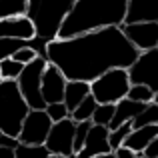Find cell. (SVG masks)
I'll return each instance as SVG.
<instances>
[{
	"mask_svg": "<svg viewBox=\"0 0 158 158\" xmlns=\"http://www.w3.org/2000/svg\"><path fill=\"white\" fill-rule=\"evenodd\" d=\"M128 98L144 102V104H150V102L154 100V90H152L150 86H146V84H130Z\"/></svg>",
	"mask_w": 158,
	"mask_h": 158,
	"instance_id": "22",
	"label": "cell"
},
{
	"mask_svg": "<svg viewBox=\"0 0 158 158\" xmlns=\"http://www.w3.org/2000/svg\"><path fill=\"white\" fill-rule=\"evenodd\" d=\"M158 134V124H144V126L138 128H132L130 134L126 136L124 144L130 146L132 150L136 152V158H142L144 156V148L150 144V140Z\"/></svg>",
	"mask_w": 158,
	"mask_h": 158,
	"instance_id": "15",
	"label": "cell"
},
{
	"mask_svg": "<svg viewBox=\"0 0 158 158\" xmlns=\"http://www.w3.org/2000/svg\"><path fill=\"white\" fill-rule=\"evenodd\" d=\"M96 106H98V100L92 96V92H90L88 96H86L84 100L80 102V104H78L72 112H70V118H72L74 122H82V120H92Z\"/></svg>",
	"mask_w": 158,
	"mask_h": 158,
	"instance_id": "18",
	"label": "cell"
},
{
	"mask_svg": "<svg viewBox=\"0 0 158 158\" xmlns=\"http://www.w3.org/2000/svg\"><path fill=\"white\" fill-rule=\"evenodd\" d=\"M28 154L50 156V150H48L46 144H26V142L16 144V156H28Z\"/></svg>",
	"mask_w": 158,
	"mask_h": 158,
	"instance_id": "27",
	"label": "cell"
},
{
	"mask_svg": "<svg viewBox=\"0 0 158 158\" xmlns=\"http://www.w3.org/2000/svg\"><path fill=\"white\" fill-rule=\"evenodd\" d=\"M76 0H30L28 16L36 24V36L44 42H50L58 36L62 20L70 12Z\"/></svg>",
	"mask_w": 158,
	"mask_h": 158,
	"instance_id": "4",
	"label": "cell"
},
{
	"mask_svg": "<svg viewBox=\"0 0 158 158\" xmlns=\"http://www.w3.org/2000/svg\"><path fill=\"white\" fill-rule=\"evenodd\" d=\"M0 154L16 156V148H14V146H8V144H0Z\"/></svg>",
	"mask_w": 158,
	"mask_h": 158,
	"instance_id": "32",
	"label": "cell"
},
{
	"mask_svg": "<svg viewBox=\"0 0 158 158\" xmlns=\"http://www.w3.org/2000/svg\"><path fill=\"white\" fill-rule=\"evenodd\" d=\"M140 50L126 38L122 26H108L46 42L48 62L56 64L68 80L92 82L110 68L132 66Z\"/></svg>",
	"mask_w": 158,
	"mask_h": 158,
	"instance_id": "1",
	"label": "cell"
},
{
	"mask_svg": "<svg viewBox=\"0 0 158 158\" xmlns=\"http://www.w3.org/2000/svg\"><path fill=\"white\" fill-rule=\"evenodd\" d=\"M88 94H90V82H86V80H68L66 82V90H64V102H66V106H68V110L72 112Z\"/></svg>",
	"mask_w": 158,
	"mask_h": 158,
	"instance_id": "17",
	"label": "cell"
},
{
	"mask_svg": "<svg viewBox=\"0 0 158 158\" xmlns=\"http://www.w3.org/2000/svg\"><path fill=\"white\" fill-rule=\"evenodd\" d=\"M36 56H40V54H38V50H36V48L32 46L30 42H28L26 46L18 48V50L12 54V58H14V60H18V62H22V64H28V62H32Z\"/></svg>",
	"mask_w": 158,
	"mask_h": 158,
	"instance_id": "29",
	"label": "cell"
},
{
	"mask_svg": "<svg viewBox=\"0 0 158 158\" xmlns=\"http://www.w3.org/2000/svg\"><path fill=\"white\" fill-rule=\"evenodd\" d=\"M28 8H30V0H0V18L6 16H28Z\"/></svg>",
	"mask_w": 158,
	"mask_h": 158,
	"instance_id": "19",
	"label": "cell"
},
{
	"mask_svg": "<svg viewBox=\"0 0 158 158\" xmlns=\"http://www.w3.org/2000/svg\"><path fill=\"white\" fill-rule=\"evenodd\" d=\"M114 156H118V158H136V152L132 150L130 146H126V144H120L118 148H114Z\"/></svg>",
	"mask_w": 158,
	"mask_h": 158,
	"instance_id": "31",
	"label": "cell"
},
{
	"mask_svg": "<svg viewBox=\"0 0 158 158\" xmlns=\"http://www.w3.org/2000/svg\"><path fill=\"white\" fill-rule=\"evenodd\" d=\"M144 106H146L144 102H138V100H132V98L124 96L122 100L116 102L114 116H112L108 128H116V126H120V124H124V122H132V120L144 110Z\"/></svg>",
	"mask_w": 158,
	"mask_h": 158,
	"instance_id": "16",
	"label": "cell"
},
{
	"mask_svg": "<svg viewBox=\"0 0 158 158\" xmlns=\"http://www.w3.org/2000/svg\"><path fill=\"white\" fill-rule=\"evenodd\" d=\"M114 108L116 104H110V102H102V104L96 106L92 116V122L94 124H104V126H110V120L114 116Z\"/></svg>",
	"mask_w": 158,
	"mask_h": 158,
	"instance_id": "24",
	"label": "cell"
},
{
	"mask_svg": "<svg viewBox=\"0 0 158 158\" xmlns=\"http://www.w3.org/2000/svg\"><path fill=\"white\" fill-rule=\"evenodd\" d=\"M24 66L26 64H22V62L14 60L12 56H8V58H4V60H0V74H2V78L18 80V76L22 74Z\"/></svg>",
	"mask_w": 158,
	"mask_h": 158,
	"instance_id": "20",
	"label": "cell"
},
{
	"mask_svg": "<svg viewBox=\"0 0 158 158\" xmlns=\"http://www.w3.org/2000/svg\"><path fill=\"white\" fill-rule=\"evenodd\" d=\"M132 122H124V124H120V126H116V128H110V134H108V140H110V146L112 148H118L120 144H124V140H126V136L130 134V130H132Z\"/></svg>",
	"mask_w": 158,
	"mask_h": 158,
	"instance_id": "25",
	"label": "cell"
},
{
	"mask_svg": "<svg viewBox=\"0 0 158 158\" xmlns=\"http://www.w3.org/2000/svg\"><path fill=\"white\" fill-rule=\"evenodd\" d=\"M46 64H48V58L40 54L24 66L22 74L18 76L20 92L30 104V108H46V100L42 96V74Z\"/></svg>",
	"mask_w": 158,
	"mask_h": 158,
	"instance_id": "6",
	"label": "cell"
},
{
	"mask_svg": "<svg viewBox=\"0 0 158 158\" xmlns=\"http://www.w3.org/2000/svg\"><path fill=\"white\" fill-rule=\"evenodd\" d=\"M30 40H20V38H0V60L12 56L18 48L26 46Z\"/></svg>",
	"mask_w": 158,
	"mask_h": 158,
	"instance_id": "26",
	"label": "cell"
},
{
	"mask_svg": "<svg viewBox=\"0 0 158 158\" xmlns=\"http://www.w3.org/2000/svg\"><path fill=\"white\" fill-rule=\"evenodd\" d=\"M130 84L132 82H130L128 68L116 66V68L106 70L104 74H100L98 78H94V80L90 82V92H92V96L98 100V104H102V102L116 104V102L122 100L124 96H128Z\"/></svg>",
	"mask_w": 158,
	"mask_h": 158,
	"instance_id": "5",
	"label": "cell"
},
{
	"mask_svg": "<svg viewBox=\"0 0 158 158\" xmlns=\"http://www.w3.org/2000/svg\"><path fill=\"white\" fill-rule=\"evenodd\" d=\"M128 0H76L62 20L56 38H72L108 26H122Z\"/></svg>",
	"mask_w": 158,
	"mask_h": 158,
	"instance_id": "2",
	"label": "cell"
},
{
	"mask_svg": "<svg viewBox=\"0 0 158 158\" xmlns=\"http://www.w3.org/2000/svg\"><path fill=\"white\" fill-rule=\"evenodd\" d=\"M66 82H68V78L64 76V72L56 64L48 62L46 68H44V74H42V96L46 100V104L64 100Z\"/></svg>",
	"mask_w": 158,
	"mask_h": 158,
	"instance_id": "13",
	"label": "cell"
},
{
	"mask_svg": "<svg viewBox=\"0 0 158 158\" xmlns=\"http://www.w3.org/2000/svg\"><path fill=\"white\" fill-rule=\"evenodd\" d=\"M110 128L104 124H94L90 126V132L86 136V142L82 146V150L78 152V156L82 158H94V156H114V148L110 146Z\"/></svg>",
	"mask_w": 158,
	"mask_h": 158,
	"instance_id": "10",
	"label": "cell"
},
{
	"mask_svg": "<svg viewBox=\"0 0 158 158\" xmlns=\"http://www.w3.org/2000/svg\"><path fill=\"white\" fill-rule=\"evenodd\" d=\"M0 136H2V132H0Z\"/></svg>",
	"mask_w": 158,
	"mask_h": 158,
	"instance_id": "35",
	"label": "cell"
},
{
	"mask_svg": "<svg viewBox=\"0 0 158 158\" xmlns=\"http://www.w3.org/2000/svg\"><path fill=\"white\" fill-rule=\"evenodd\" d=\"M132 84H146L158 92V46L150 50H142L132 66H128Z\"/></svg>",
	"mask_w": 158,
	"mask_h": 158,
	"instance_id": "9",
	"label": "cell"
},
{
	"mask_svg": "<svg viewBox=\"0 0 158 158\" xmlns=\"http://www.w3.org/2000/svg\"><path fill=\"white\" fill-rule=\"evenodd\" d=\"M144 158H158V134L150 140V144L144 148Z\"/></svg>",
	"mask_w": 158,
	"mask_h": 158,
	"instance_id": "30",
	"label": "cell"
},
{
	"mask_svg": "<svg viewBox=\"0 0 158 158\" xmlns=\"http://www.w3.org/2000/svg\"><path fill=\"white\" fill-rule=\"evenodd\" d=\"M2 80H4V78H2V74H0V82H2Z\"/></svg>",
	"mask_w": 158,
	"mask_h": 158,
	"instance_id": "34",
	"label": "cell"
},
{
	"mask_svg": "<svg viewBox=\"0 0 158 158\" xmlns=\"http://www.w3.org/2000/svg\"><path fill=\"white\" fill-rule=\"evenodd\" d=\"M0 38L34 40L36 38V24L26 14L0 18Z\"/></svg>",
	"mask_w": 158,
	"mask_h": 158,
	"instance_id": "12",
	"label": "cell"
},
{
	"mask_svg": "<svg viewBox=\"0 0 158 158\" xmlns=\"http://www.w3.org/2000/svg\"><path fill=\"white\" fill-rule=\"evenodd\" d=\"M28 112H30V104L20 92L18 80L4 78L0 82V132L18 138Z\"/></svg>",
	"mask_w": 158,
	"mask_h": 158,
	"instance_id": "3",
	"label": "cell"
},
{
	"mask_svg": "<svg viewBox=\"0 0 158 158\" xmlns=\"http://www.w3.org/2000/svg\"><path fill=\"white\" fill-rule=\"evenodd\" d=\"M144 124H158V104H156V102L146 104L144 110L132 120V126H134V128L144 126Z\"/></svg>",
	"mask_w": 158,
	"mask_h": 158,
	"instance_id": "21",
	"label": "cell"
},
{
	"mask_svg": "<svg viewBox=\"0 0 158 158\" xmlns=\"http://www.w3.org/2000/svg\"><path fill=\"white\" fill-rule=\"evenodd\" d=\"M152 102H156V104H158V92H154V100H152Z\"/></svg>",
	"mask_w": 158,
	"mask_h": 158,
	"instance_id": "33",
	"label": "cell"
},
{
	"mask_svg": "<svg viewBox=\"0 0 158 158\" xmlns=\"http://www.w3.org/2000/svg\"><path fill=\"white\" fill-rule=\"evenodd\" d=\"M90 126H92V120L76 122V130H74V156H78V152L84 146L86 136H88V132H90Z\"/></svg>",
	"mask_w": 158,
	"mask_h": 158,
	"instance_id": "23",
	"label": "cell"
},
{
	"mask_svg": "<svg viewBox=\"0 0 158 158\" xmlns=\"http://www.w3.org/2000/svg\"><path fill=\"white\" fill-rule=\"evenodd\" d=\"M74 130H76V122L70 116L64 120H58V122H52V128L46 138L50 156H74Z\"/></svg>",
	"mask_w": 158,
	"mask_h": 158,
	"instance_id": "8",
	"label": "cell"
},
{
	"mask_svg": "<svg viewBox=\"0 0 158 158\" xmlns=\"http://www.w3.org/2000/svg\"><path fill=\"white\" fill-rule=\"evenodd\" d=\"M158 22V0H128L124 24Z\"/></svg>",
	"mask_w": 158,
	"mask_h": 158,
	"instance_id": "14",
	"label": "cell"
},
{
	"mask_svg": "<svg viewBox=\"0 0 158 158\" xmlns=\"http://www.w3.org/2000/svg\"><path fill=\"white\" fill-rule=\"evenodd\" d=\"M122 32L126 38L142 50H150L158 46V22H132V24H122Z\"/></svg>",
	"mask_w": 158,
	"mask_h": 158,
	"instance_id": "11",
	"label": "cell"
},
{
	"mask_svg": "<svg viewBox=\"0 0 158 158\" xmlns=\"http://www.w3.org/2000/svg\"><path fill=\"white\" fill-rule=\"evenodd\" d=\"M46 112H48V116L52 118V122H58V120H64V118L70 116V110H68V106H66L64 100L46 104Z\"/></svg>",
	"mask_w": 158,
	"mask_h": 158,
	"instance_id": "28",
	"label": "cell"
},
{
	"mask_svg": "<svg viewBox=\"0 0 158 158\" xmlns=\"http://www.w3.org/2000/svg\"><path fill=\"white\" fill-rule=\"evenodd\" d=\"M52 128V118L48 116L46 108H30L20 128L18 140L26 144H46L48 132Z\"/></svg>",
	"mask_w": 158,
	"mask_h": 158,
	"instance_id": "7",
	"label": "cell"
}]
</instances>
